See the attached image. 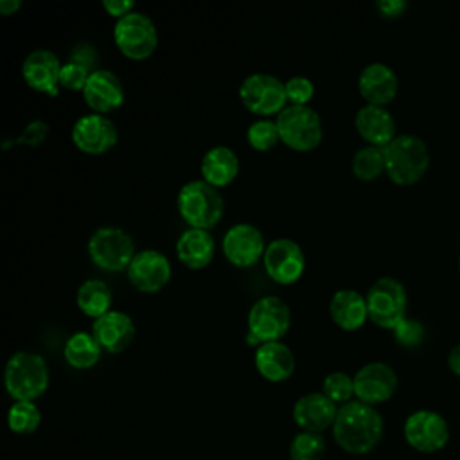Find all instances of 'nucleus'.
<instances>
[{
  "label": "nucleus",
  "instance_id": "1",
  "mask_svg": "<svg viewBox=\"0 0 460 460\" xmlns=\"http://www.w3.org/2000/svg\"><path fill=\"white\" fill-rule=\"evenodd\" d=\"M383 429L381 413L374 406L356 399L338 408L332 437L345 453L367 455L381 442Z\"/></svg>",
  "mask_w": 460,
  "mask_h": 460
},
{
  "label": "nucleus",
  "instance_id": "2",
  "mask_svg": "<svg viewBox=\"0 0 460 460\" xmlns=\"http://www.w3.org/2000/svg\"><path fill=\"white\" fill-rule=\"evenodd\" d=\"M383 149L386 174L395 185L408 187L426 176L431 156L428 144L420 137L401 133Z\"/></svg>",
  "mask_w": 460,
  "mask_h": 460
},
{
  "label": "nucleus",
  "instance_id": "3",
  "mask_svg": "<svg viewBox=\"0 0 460 460\" xmlns=\"http://www.w3.org/2000/svg\"><path fill=\"white\" fill-rule=\"evenodd\" d=\"M176 208L189 228L210 230L216 226L225 210V199L217 187L205 180L183 183L176 196Z\"/></svg>",
  "mask_w": 460,
  "mask_h": 460
},
{
  "label": "nucleus",
  "instance_id": "4",
  "mask_svg": "<svg viewBox=\"0 0 460 460\" xmlns=\"http://www.w3.org/2000/svg\"><path fill=\"white\" fill-rule=\"evenodd\" d=\"M4 385L14 401H36L49 388V367L36 352H14L4 368Z\"/></svg>",
  "mask_w": 460,
  "mask_h": 460
},
{
  "label": "nucleus",
  "instance_id": "5",
  "mask_svg": "<svg viewBox=\"0 0 460 460\" xmlns=\"http://www.w3.org/2000/svg\"><path fill=\"white\" fill-rule=\"evenodd\" d=\"M280 142L295 151H313L323 138V124L311 106L288 104L275 117Z\"/></svg>",
  "mask_w": 460,
  "mask_h": 460
},
{
  "label": "nucleus",
  "instance_id": "6",
  "mask_svg": "<svg viewBox=\"0 0 460 460\" xmlns=\"http://www.w3.org/2000/svg\"><path fill=\"white\" fill-rule=\"evenodd\" d=\"M368 320L381 329H394L406 318V288L395 277H379L367 291Z\"/></svg>",
  "mask_w": 460,
  "mask_h": 460
},
{
  "label": "nucleus",
  "instance_id": "7",
  "mask_svg": "<svg viewBox=\"0 0 460 460\" xmlns=\"http://www.w3.org/2000/svg\"><path fill=\"white\" fill-rule=\"evenodd\" d=\"M113 40L117 49L133 61H144L158 47V31L155 22L140 11H131L115 20Z\"/></svg>",
  "mask_w": 460,
  "mask_h": 460
},
{
  "label": "nucleus",
  "instance_id": "8",
  "mask_svg": "<svg viewBox=\"0 0 460 460\" xmlns=\"http://www.w3.org/2000/svg\"><path fill=\"white\" fill-rule=\"evenodd\" d=\"M92 262L104 271L128 270L135 257L133 237L120 226L97 228L86 244Z\"/></svg>",
  "mask_w": 460,
  "mask_h": 460
},
{
  "label": "nucleus",
  "instance_id": "9",
  "mask_svg": "<svg viewBox=\"0 0 460 460\" xmlns=\"http://www.w3.org/2000/svg\"><path fill=\"white\" fill-rule=\"evenodd\" d=\"M239 99L243 106L259 115V119H271L288 106L286 83L266 72H253L246 75L239 86Z\"/></svg>",
  "mask_w": 460,
  "mask_h": 460
},
{
  "label": "nucleus",
  "instance_id": "10",
  "mask_svg": "<svg viewBox=\"0 0 460 460\" xmlns=\"http://www.w3.org/2000/svg\"><path fill=\"white\" fill-rule=\"evenodd\" d=\"M402 435L406 444L419 453H438L442 451L451 437L447 420L435 410H415L411 411L404 424Z\"/></svg>",
  "mask_w": 460,
  "mask_h": 460
},
{
  "label": "nucleus",
  "instance_id": "11",
  "mask_svg": "<svg viewBox=\"0 0 460 460\" xmlns=\"http://www.w3.org/2000/svg\"><path fill=\"white\" fill-rule=\"evenodd\" d=\"M291 327L289 305L275 295H266L255 300L248 311V332L261 343L280 341Z\"/></svg>",
  "mask_w": 460,
  "mask_h": 460
},
{
  "label": "nucleus",
  "instance_id": "12",
  "mask_svg": "<svg viewBox=\"0 0 460 460\" xmlns=\"http://www.w3.org/2000/svg\"><path fill=\"white\" fill-rule=\"evenodd\" d=\"M266 275L282 286L295 284L305 270V255L300 244L288 237H279L268 243L262 257Z\"/></svg>",
  "mask_w": 460,
  "mask_h": 460
},
{
  "label": "nucleus",
  "instance_id": "13",
  "mask_svg": "<svg viewBox=\"0 0 460 460\" xmlns=\"http://www.w3.org/2000/svg\"><path fill=\"white\" fill-rule=\"evenodd\" d=\"M74 146L86 155H102L119 142L117 124L102 113H84L72 126Z\"/></svg>",
  "mask_w": 460,
  "mask_h": 460
},
{
  "label": "nucleus",
  "instance_id": "14",
  "mask_svg": "<svg viewBox=\"0 0 460 460\" xmlns=\"http://www.w3.org/2000/svg\"><path fill=\"white\" fill-rule=\"evenodd\" d=\"M352 377L356 399L370 406L390 401L399 385L395 370L383 361H372L363 365Z\"/></svg>",
  "mask_w": 460,
  "mask_h": 460
},
{
  "label": "nucleus",
  "instance_id": "15",
  "mask_svg": "<svg viewBox=\"0 0 460 460\" xmlns=\"http://www.w3.org/2000/svg\"><path fill=\"white\" fill-rule=\"evenodd\" d=\"M221 246L228 262L237 268H248L264 257L268 244L255 225L235 223L225 232Z\"/></svg>",
  "mask_w": 460,
  "mask_h": 460
},
{
  "label": "nucleus",
  "instance_id": "16",
  "mask_svg": "<svg viewBox=\"0 0 460 460\" xmlns=\"http://www.w3.org/2000/svg\"><path fill=\"white\" fill-rule=\"evenodd\" d=\"M171 262L165 253L147 248L137 252L129 262L126 275L135 289L142 293H158L171 280Z\"/></svg>",
  "mask_w": 460,
  "mask_h": 460
},
{
  "label": "nucleus",
  "instance_id": "17",
  "mask_svg": "<svg viewBox=\"0 0 460 460\" xmlns=\"http://www.w3.org/2000/svg\"><path fill=\"white\" fill-rule=\"evenodd\" d=\"M84 102L95 113H110L122 106L124 102V86L120 77L108 68H95L90 72V77L81 92Z\"/></svg>",
  "mask_w": 460,
  "mask_h": 460
},
{
  "label": "nucleus",
  "instance_id": "18",
  "mask_svg": "<svg viewBox=\"0 0 460 460\" xmlns=\"http://www.w3.org/2000/svg\"><path fill=\"white\" fill-rule=\"evenodd\" d=\"M92 334L102 350L110 354L124 352L135 340L137 327L129 314L124 311H108L92 323Z\"/></svg>",
  "mask_w": 460,
  "mask_h": 460
},
{
  "label": "nucleus",
  "instance_id": "19",
  "mask_svg": "<svg viewBox=\"0 0 460 460\" xmlns=\"http://www.w3.org/2000/svg\"><path fill=\"white\" fill-rule=\"evenodd\" d=\"M61 66L63 63L52 50L34 49L23 58L22 77L29 88L54 95L59 86Z\"/></svg>",
  "mask_w": 460,
  "mask_h": 460
},
{
  "label": "nucleus",
  "instance_id": "20",
  "mask_svg": "<svg viewBox=\"0 0 460 460\" xmlns=\"http://www.w3.org/2000/svg\"><path fill=\"white\" fill-rule=\"evenodd\" d=\"M359 95L367 104L388 106L399 92V79L392 66L385 63H368L358 77Z\"/></svg>",
  "mask_w": 460,
  "mask_h": 460
},
{
  "label": "nucleus",
  "instance_id": "21",
  "mask_svg": "<svg viewBox=\"0 0 460 460\" xmlns=\"http://www.w3.org/2000/svg\"><path fill=\"white\" fill-rule=\"evenodd\" d=\"M338 406L323 392H311L296 399L293 406V420L302 431L322 433L336 420Z\"/></svg>",
  "mask_w": 460,
  "mask_h": 460
},
{
  "label": "nucleus",
  "instance_id": "22",
  "mask_svg": "<svg viewBox=\"0 0 460 460\" xmlns=\"http://www.w3.org/2000/svg\"><path fill=\"white\" fill-rule=\"evenodd\" d=\"M354 128L368 146L385 147L395 137V119L386 106L365 104L356 111Z\"/></svg>",
  "mask_w": 460,
  "mask_h": 460
},
{
  "label": "nucleus",
  "instance_id": "23",
  "mask_svg": "<svg viewBox=\"0 0 460 460\" xmlns=\"http://www.w3.org/2000/svg\"><path fill=\"white\" fill-rule=\"evenodd\" d=\"M329 314L332 322L343 331H358L368 320L367 298L356 289L343 288L334 291L329 302Z\"/></svg>",
  "mask_w": 460,
  "mask_h": 460
},
{
  "label": "nucleus",
  "instance_id": "24",
  "mask_svg": "<svg viewBox=\"0 0 460 460\" xmlns=\"http://www.w3.org/2000/svg\"><path fill=\"white\" fill-rule=\"evenodd\" d=\"M257 372L271 383H282L295 372V354L282 341L262 343L255 350L253 358Z\"/></svg>",
  "mask_w": 460,
  "mask_h": 460
},
{
  "label": "nucleus",
  "instance_id": "25",
  "mask_svg": "<svg viewBox=\"0 0 460 460\" xmlns=\"http://www.w3.org/2000/svg\"><path fill=\"white\" fill-rule=\"evenodd\" d=\"M216 252V241L208 230L187 228L176 241V257L189 270L207 268Z\"/></svg>",
  "mask_w": 460,
  "mask_h": 460
},
{
  "label": "nucleus",
  "instance_id": "26",
  "mask_svg": "<svg viewBox=\"0 0 460 460\" xmlns=\"http://www.w3.org/2000/svg\"><path fill=\"white\" fill-rule=\"evenodd\" d=\"M199 171L201 180L217 189L226 187L235 180L239 172V158L228 146H214L203 155Z\"/></svg>",
  "mask_w": 460,
  "mask_h": 460
},
{
  "label": "nucleus",
  "instance_id": "27",
  "mask_svg": "<svg viewBox=\"0 0 460 460\" xmlns=\"http://www.w3.org/2000/svg\"><path fill=\"white\" fill-rule=\"evenodd\" d=\"M75 302L83 314L95 320V318L106 314L108 311H111L110 307L113 302V293L104 280L88 279L77 288Z\"/></svg>",
  "mask_w": 460,
  "mask_h": 460
},
{
  "label": "nucleus",
  "instance_id": "28",
  "mask_svg": "<svg viewBox=\"0 0 460 460\" xmlns=\"http://www.w3.org/2000/svg\"><path fill=\"white\" fill-rule=\"evenodd\" d=\"M101 350L102 349L92 332L79 331L66 340L63 347V356L70 367L77 370H86L97 365V361L101 359Z\"/></svg>",
  "mask_w": 460,
  "mask_h": 460
},
{
  "label": "nucleus",
  "instance_id": "29",
  "mask_svg": "<svg viewBox=\"0 0 460 460\" xmlns=\"http://www.w3.org/2000/svg\"><path fill=\"white\" fill-rule=\"evenodd\" d=\"M352 172L363 181H374L381 174H386L385 149L368 144L359 147L352 156Z\"/></svg>",
  "mask_w": 460,
  "mask_h": 460
},
{
  "label": "nucleus",
  "instance_id": "30",
  "mask_svg": "<svg viewBox=\"0 0 460 460\" xmlns=\"http://www.w3.org/2000/svg\"><path fill=\"white\" fill-rule=\"evenodd\" d=\"M41 424V411L32 401H14L7 411V426L16 435H31Z\"/></svg>",
  "mask_w": 460,
  "mask_h": 460
},
{
  "label": "nucleus",
  "instance_id": "31",
  "mask_svg": "<svg viewBox=\"0 0 460 460\" xmlns=\"http://www.w3.org/2000/svg\"><path fill=\"white\" fill-rule=\"evenodd\" d=\"M327 444L322 433L300 431L289 444V458L291 460H322L325 455Z\"/></svg>",
  "mask_w": 460,
  "mask_h": 460
},
{
  "label": "nucleus",
  "instance_id": "32",
  "mask_svg": "<svg viewBox=\"0 0 460 460\" xmlns=\"http://www.w3.org/2000/svg\"><path fill=\"white\" fill-rule=\"evenodd\" d=\"M246 140L255 151H270L280 142L275 119H257L246 129Z\"/></svg>",
  "mask_w": 460,
  "mask_h": 460
},
{
  "label": "nucleus",
  "instance_id": "33",
  "mask_svg": "<svg viewBox=\"0 0 460 460\" xmlns=\"http://www.w3.org/2000/svg\"><path fill=\"white\" fill-rule=\"evenodd\" d=\"M322 392L332 401V402H349L354 395V377H350L345 372H331L323 377Z\"/></svg>",
  "mask_w": 460,
  "mask_h": 460
},
{
  "label": "nucleus",
  "instance_id": "34",
  "mask_svg": "<svg viewBox=\"0 0 460 460\" xmlns=\"http://www.w3.org/2000/svg\"><path fill=\"white\" fill-rule=\"evenodd\" d=\"M394 340L404 347V349H415L419 347L424 338H426V327L422 322L406 316L404 320H401L394 329Z\"/></svg>",
  "mask_w": 460,
  "mask_h": 460
},
{
  "label": "nucleus",
  "instance_id": "35",
  "mask_svg": "<svg viewBox=\"0 0 460 460\" xmlns=\"http://www.w3.org/2000/svg\"><path fill=\"white\" fill-rule=\"evenodd\" d=\"M90 68L86 63L83 61H68L63 63L61 66V74H59V86L65 90H72V92H83L84 84L90 77Z\"/></svg>",
  "mask_w": 460,
  "mask_h": 460
},
{
  "label": "nucleus",
  "instance_id": "36",
  "mask_svg": "<svg viewBox=\"0 0 460 460\" xmlns=\"http://www.w3.org/2000/svg\"><path fill=\"white\" fill-rule=\"evenodd\" d=\"M314 95V84L305 75H293L286 81V97L288 104L309 106V101Z\"/></svg>",
  "mask_w": 460,
  "mask_h": 460
},
{
  "label": "nucleus",
  "instance_id": "37",
  "mask_svg": "<svg viewBox=\"0 0 460 460\" xmlns=\"http://www.w3.org/2000/svg\"><path fill=\"white\" fill-rule=\"evenodd\" d=\"M49 124L45 120H32L23 131L22 135L14 140L16 144H27V146H40L47 135H49Z\"/></svg>",
  "mask_w": 460,
  "mask_h": 460
},
{
  "label": "nucleus",
  "instance_id": "38",
  "mask_svg": "<svg viewBox=\"0 0 460 460\" xmlns=\"http://www.w3.org/2000/svg\"><path fill=\"white\" fill-rule=\"evenodd\" d=\"M408 4L404 0H377L376 9L383 18H399L406 11Z\"/></svg>",
  "mask_w": 460,
  "mask_h": 460
},
{
  "label": "nucleus",
  "instance_id": "39",
  "mask_svg": "<svg viewBox=\"0 0 460 460\" xmlns=\"http://www.w3.org/2000/svg\"><path fill=\"white\" fill-rule=\"evenodd\" d=\"M102 7H104V11H106L110 16H113L115 20H119V18L126 16L128 13L135 11V9H133V7H135V2H133V0H104V2H102Z\"/></svg>",
  "mask_w": 460,
  "mask_h": 460
},
{
  "label": "nucleus",
  "instance_id": "40",
  "mask_svg": "<svg viewBox=\"0 0 460 460\" xmlns=\"http://www.w3.org/2000/svg\"><path fill=\"white\" fill-rule=\"evenodd\" d=\"M447 368L453 372V376L460 377V343L447 352Z\"/></svg>",
  "mask_w": 460,
  "mask_h": 460
},
{
  "label": "nucleus",
  "instance_id": "41",
  "mask_svg": "<svg viewBox=\"0 0 460 460\" xmlns=\"http://www.w3.org/2000/svg\"><path fill=\"white\" fill-rule=\"evenodd\" d=\"M23 2L22 0H0V14L11 16L16 14L22 9Z\"/></svg>",
  "mask_w": 460,
  "mask_h": 460
},
{
  "label": "nucleus",
  "instance_id": "42",
  "mask_svg": "<svg viewBox=\"0 0 460 460\" xmlns=\"http://www.w3.org/2000/svg\"><path fill=\"white\" fill-rule=\"evenodd\" d=\"M458 270H460V253H458Z\"/></svg>",
  "mask_w": 460,
  "mask_h": 460
}]
</instances>
